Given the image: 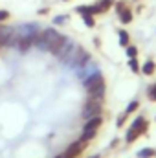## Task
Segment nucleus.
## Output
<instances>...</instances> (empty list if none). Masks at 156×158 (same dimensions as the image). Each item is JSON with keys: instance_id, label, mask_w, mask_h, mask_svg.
Listing matches in <instances>:
<instances>
[{"instance_id": "obj_1", "label": "nucleus", "mask_w": 156, "mask_h": 158, "mask_svg": "<svg viewBox=\"0 0 156 158\" xmlns=\"http://www.w3.org/2000/svg\"><path fill=\"white\" fill-rule=\"evenodd\" d=\"M101 123H103L101 114H99V116H94V118H90V119H84V127H83V136H81V140L90 142L92 138H96V134H97Z\"/></svg>"}, {"instance_id": "obj_2", "label": "nucleus", "mask_w": 156, "mask_h": 158, "mask_svg": "<svg viewBox=\"0 0 156 158\" xmlns=\"http://www.w3.org/2000/svg\"><path fill=\"white\" fill-rule=\"evenodd\" d=\"M86 145H88V142L86 140H77V142H74L64 153H61L59 156H55V158H77L84 149H86Z\"/></svg>"}, {"instance_id": "obj_3", "label": "nucleus", "mask_w": 156, "mask_h": 158, "mask_svg": "<svg viewBox=\"0 0 156 158\" xmlns=\"http://www.w3.org/2000/svg\"><path fill=\"white\" fill-rule=\"evenodd\" d=\"M84 88H86V92H90V90H96V88H101V86H105V79H103V74L101 72H94V74H90L88 77L84 79Z\"/></svg>"}, {"instance_id": "obj_4", "label": "nucleus", "mask_w": 156, "mask_h": 158, "mask_svg": "<svg viewBox=\"0 0 156 158\" xmlns=\"http://www.w3.org/2000/svg\"><path fill=\"white\" fill-rule=\"evenodd\" d=\"M15 42V28L0 24V46H13Z\"/></svg>"}, {"instance_id": "obj_5", "label": "nucleus", "mask_w": 156, "mask_h": 158, "mask_svg": "<svg viewBox=\"0 0 156 158\" xmlns=\"http://www.w3.org/2000/svg\"><path fill=\"white\" fill-rule=\"evenodd\" d=\"M101 112H103L101 101H90V103H86L84 109H83V118L90 119V118H94V116H99Z\"/></svg>"}, {"instance_id": "obj_6", "label": "nucleus", "mask_w": 156, "mask_h": 158, "mask_svg": "<svg viewBox=\"0 0 156 158\" xmlns=\"http://www.w3.org/2000/svg\"><path fill=\"white\" fill-rule=\"evenodd\" d=\"M40 37H42V39H44L46 42H48V44H50V46H51V44H55L57 40L61 39L63 35H61L57 30H53V28H46V30H42Z\"/></svg>"}, {"instance_id": "obj_7", "label": "nucleus", "mask_w": 156, "mask_h": 158, "mask_svg": "<svg viewBox=\"0 0 156 158\" xmlns=\"http://www.w3.org/2000/svg\"><path fill=\"white\" fill-rule=\"evenodd\" d=\"M130 129H136V131H138L140 134L147 132V129H149V123H147L145 116H138V118H134L132 125H130Z\"/></svg>"}, {"instance_id": "obj_8", "label": "nucleus", "mask_w": 156, "mask_h": 158, "mask_svg": "<svg viewBox=\"0 0 156 158\" xmlns=\"http://www.w3.org/2000/svg\"><path fill=\"white\" fill-rule=\"evenodd\" d=\"M96 11H97V15H103V13H107L112 6H114V0H97L96 4Z\"/></svg>"}, {"instance_id": "obj_9", "label": "nucleus", "mask_w": 156, "mask_h": 158, "mask_svg": "<svg viewBox=\"0 0 156 158\" xmlns=\"http://www.w3.org/2000/svg\"><path fill=\"white\" fill-rule=\"evenodd\" d=\"M117 15H119L121 24H130V22H132V9H130L129 6H125V7H123Z\"/></svg>"}, {"instance_id": "obj_10", "label": "nucleus", "mask_w": 156, "mask_h": 158, "mask_svg": "<svg viewBox=\"0 0 156 158\" xmlns=\"http://www.w3.org/2000/svg\"><path fill=\"white\" fill-rule=\"evenodd\" d=\"M88 96H90V101H103V98H105V86L96 88V90H90Z\"/></svg>"}, {"instance_id": "obj_11", "label": "nucleus", "mask_w": 156, "mask_h": 158, "mask_svg": "<svg viewBox=\"0 0 156 158\" xmlns=\"http://www.w3.org/2000/svg\"><path fill=\"white\" fill-rule=\"evenodd\" d=\"M76 11L77 13H81V15H97V11H96V6L92 4V6H77L76 7Z\"/></svg>"}, {"instance_id": "obj_12", "label": "nucleus", "mask_w": 156, "mask_h": 158, "mask_svg": "<svg viewBox=\"0 0 156 158\" xmlns=\"http://www.w3.org/2000/svg\"><path fill=\"white\" fill-rule=\"evenodd\" d=\"M154 70H156V64H154V61H151V59H147V61H145V64L142 66V72H143L145 76H153V74H154Z\"/></svg>"}, {"instance_id": "obj_13", "label": "nucleus", "mask_w": 156, "mask_h": 158, "mask_svg": "<svg viewBox=\"0 0 156 158\" xmlns=\"http://www.w3.org/2000/svg\"><path fill=\"white\" fill-rule=\"evenodd\" d=\"M33 46V39H18L17 40V48L20 50V52H26V50H30Z\"/></svg>"}, {"instance_id": "obj_14", "label": "nucleus", "mask_w": 156, "mask_h": 158, "mask_svg": "<svg viewBox=\"0 0 156 158\" xmlns=\"http://www.w3.org/2000/svg\"><path fill=\"white\" fill-rule=\"evenodd\" d=\"M138 138H140V132H138L136 129H129L127 134H125V142H127V143H132V142H136Z\"/></svg>"}, {"instance_id": "obj_15", "label": "nucleus", "mask_w": 156, "mask_h": 158, "mask_svg": "<svg viewBox=\"0 0 156 158\" xmlns=\"http://www.w3.org/2000/svg\"><path fill=\"white\" fill-rule=\"evenodd\" d=\"M117 37H119V44H121V46L127 48V46L130 44V37H129V33H127L125 30H119V31H117Z\"/></svg>"}, {"instance_id": "obj_16", "label": "nucleus", "mask_w": 156, "mask_h": 158, "mask_svg": "<svg viewBox=\"0 0 156 158\" xmlns=\"http://www.w3.org/2000/svg\"><path fill=\"white\" fill-rule=\"evenodd\" d=\"M154 149H151V147H145V149H140L138 151V158H151L154 156Z\"/></svg>"}, {"instance_id": "obj_17", "label": "nucleus", "mask_w": 156, "mask_h": 158, "mask_svg": "<svg viewBox=\"0 0 156 158\" xmlns=\"http://www.w3.org/2000/svg\"><path fill=\"white\" fill-rule=\"evenodd\" d=\"M145 94H147V98H149L151 101H156V83H153V85H149V86H147Z\"/></svg>"}, {"instance_id": "obj_18", "label": "nucleus", "mask_w": 156, "mask_h": 158, "mask_svg": "<svg viewBox=\"0 0 156 158\" xmlns=\"http://www.w3.org/2000/svg\"><path fill=\"white\" fill-rule=\"evenodd\" d=\"M140 109V101H130L129 105H127V109H125V114L129 116V114H132V112H136Z\"/></svg>"}, {"instance_id": "obj_19", "label": "nucleus", "mask_w": 156, "mask_h": 158, "mask_svg": "<svg viewBox=\"0 0 156 158\" xmlns=\"http://www.w3.org/2000/svg\"><path fill=\"white\" fill-rule=\"evenodd\" d=\"M81 19H83V22H84L88 28H94V26H96V19H94V15H81Z\"/></svg>"}, {"instance_id": "obj_20", "label": "nucleus", "mask_w": 156, "mask_h": 158, "mask_svg": "<svg viewBox=\"0 0 156 158\" xmlns=\"http://www.w3.org/2000/svg\"><path fill=\"white\" fill-rule=\"evenodd\" d=\"M125 50H127V57H129V59H136V57H138V48H136V46L129 44Z\"/></svg>"}, {"instance_id": "obj_21", "label": "nucleus", "mask_w": 156, "mask_h": 158, "mask_svg": "<svg viewBox=\"0 0 156 158\" xmlns=\"http://www.w3.org/2000/svg\"><path fill=\"white\" fill-rule=\"evenodd\" d=\"M129 66H130V70H132L134 74H140V72H142V68H140V63H138V59H129Z\"/></svg>"}, {"instance_id": "obj_22", "label": "nucleus", "mask_w": 156, "mask_h": 158, "mask_svg": "<svg viewBox=\"0 0 156 158\" xmlns=\"http://www.w3.org/2000/svg\"><path fill=\"white\" fill-rule=\"evenodd\" d=\"M9 19V11L7 9H0V22H6Z\"/></svg>"}, {"instance_id": "obj_23", "label": "nucleus", "mask_w": 156, "mask_h": 158, "mask_svg": "<svg viewBox=\"0 0 156 158\" xmlns=\"http://www.w3.org/2000/svg\"><path fill=\"white\" fill-rule=\"evenodd\" d=\"M66 22V17L64 15H61V17H55L53 19V24H57V26H61V24H64Z\"/></svg>"}, {"instance_id": "obj_24", "label": "nucleus", "mask_w": 156, "mask_h": 158, "mask_svg": "<svg viewBox=\"0 0 156 158\" xmlns=\"http://www.w3.org/2000/svg\"><path fill=\"white\" fill-rule=\"evenodd\" d=\"M125 119H127V114L123 112V114L117 118V123H116V125H117V127H123V125H125Z\"/></svg>"}, {"instance_id": "obj_25", "label": "nucleus", "mask_w": 156, "mask_h": 158, "mask_svg": "<svg viewBox=\"0 0 156 158\" xmlns=\"http://www.w3.org/2000/svg\"><path fill=\"white\" fill-rule=\"evenodd\" d=\"M125 6H127V4H125L123 0H117V2H116V13H119V11L125 7Z\"/></svg>"}, {"instance_id": "obj_26", "label": "nucleus", "mask_w": 156, "mask_h": 158, "mask_svg": "<svg viewBox=\"0 0 156 158\" xmlns=\"http://www.w3.org/2000/svg\"><path fill=\"white\" fill-rule=\"evenodd\" d=\"M117 143H119V140H117V138H116V140H112V143H110V147H116Z\"/></svg>"}, {"instance_id": "obj_27", "label": "nucleus", "mask_w": 156, "mask_h": 158, "mask_svg": "<svg viewBox=\"0 0 156 158\" xmlns=\"http://www.w3.org/2000/svg\"><path fill=\"white\" fill-rule=\"evenodd\" d=\"M90 158H101V155H94V156H90Z\"/></svg>"}, {"instance_id": "obj_28", "label": "nucleus", "mask_w": 156, "mask_h": 158, "mask_svg": "<svg viewBox=\"0 0 156 158\" xmlns=\"http://www.w3.org/2000/svg\"><path fill=\"white\" fill-rule=\"evenodd\" d=\"M63 2H68V0H63Z\"/></svg>"}, {"instance_id": "obj_29", "label": "nucleus", "mask_w": 156, "mask_h": 158, "mask_svg": "<svg viewBox=\"0 0 156 158\" xmlns=\"http://www.w3.org/2000/svg\"><path fill=\"white\" fill-rule=\"evenodd\" d=\"M154 156H156V155H154Z\"/></svg>"}]
</instances>
